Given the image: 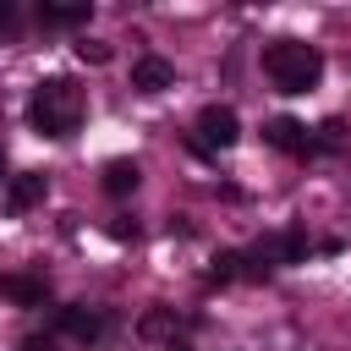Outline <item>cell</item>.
Returning a JSON list of instances; mask_svg holds the SVG:
<instances>
[{
  "mask_svg": "<svg viewBox=\"0 0 351 351\" xmlns=\"http://www.w3.org/2000/svg\"><path fill=\"white\" fill-rule=\"evenodd\" d=\"M82 110H88V99L71 77H44L27 99V121L38 137H71L82 126Z\"/></svg>",
  "mask_w": 351,
  "mask_h": 351,
  "instance_id": "obj_1",
  "label": "cell"
},
{
  "mask_svg": "<svg viewBox=\"0 0 351 351\" xmlns=\"http://www.w3.org/2000/svg\"><path fill=\"white\" fill-rule=\"evenodd\" d=\"M263 71H269V82L280 93H307L324 77V55L313 44H302V38H274L263 49Z\"/></svg>",
  "mask_w": 351,
  "mask_h": 351,
  "instance_id": "obj_2",
  "label": "cell"
},
{
  "mask_svg": "<svg viewBox=\"0 0 351 351\" xmlns=\"http://www.w3.org/2000/svg\"><path fill=\"white\" fill-rule=\"evenodd\" d=\"M241 137V115L230 104H203L197 110V148H230Z\"/></svg>",
  "mask_w": 351,
  "mask_h": 351,
  "instance_id": "obj_3",
  "label": "cell"
},
{
  "mask_svg": "<svg viewBox=\"0 0 351 351\" xmlns=\"http://www.w3.org/2000/svg\"><path fill=\"white\" fill-rule=\"evenodd\" d=\"M252 252H258L269 269H280V263H307V252H313V247H307V236H302V230H274V236H263Z\"/></svg>",
  "mask_w": 351,
  "mask_h": 351,
  "instance_id": "obj_4",
  "label": "cell"
},
{
  "mask_svg": "<svg viewBox=\"0 0 351 351\" xmlns=\"http://www.w3.org/2000/svg\"><path fill=\"white\" fill-rule=\"evenodd\" d=\"M263 143L280 148V154H313V132H307L296 115H274V121L263 126Z\"/></svg>",
  "mask_w": 351,
  "mask_h": 351,
  "instance_id": "obj_5",
  "label": "cell"
},
{
  "mask_svg": "<svg viewBox=\"0 0 351 351\" xmlns=\"http://www.w3.org/2000/svg\"><path fill=\"white\" fill-rule=\"evenodd\" d=\"M55 329L82 340V346H93V340H104V313H93V307H55Z\"/></svg>",
  "mask_w": 351,
  "mask_h": 351,
  "instance_id": "obj_6",
  "label": "cell"
},
{
  "mask_svg": "<svg viewBox=\"0 0 351 351\" xmlns=\"http://www.w3.org/2000/svg\"><path fill=\"white\" fill-rule=\"evenodd\" d=\"M132 88L137 93H165V88H176V66L165 55H137L132 60Z\"/></svg>",
  "mask_w": 351,
  "mask_h": 351,
  "instance_id": "obj_7",
  "label": "cell"
},
{
  "mask_svg": "<svg viewBox=\"0 0 351 351\" xmlns=\"http://www.w3.org/2000/svg\"><path fill=\"white\" fill-rule=\"evenodd\" d=\"M44 192H49V181H44L38 170H22V176H5V208H11V214H27L33 203H44Z\"/></svg>",
  "mask_w": 351,
  "mask_h": 351,
  "instance_id": "obj_8",
  "label": "cell"
},
{
  "mask_svg": "<svg viewBox=\"0 0 351 351\" xmlns=\"http://www.w3.org/2000/svg\"><path fill=\"white\" fill-rule=\"evenodd\" d=\"M0 296L16 307H44L49 302V280L44 274H0Z\"/></svg>",
  "mask_w": 351,
  "mask_h": 351,
  "instance_id": "obj_9",
  "label": "cell"
},
{
  "mask_svg": "<svg viewBox=\"0 0 351 351\" xmlns=\"http://www.w3.org/2000/svg\"><path fill=\"white\" fill-rule=\"evenodd\" d=\"M137 181H143V170H137L132 159H110V165H104V192H110V197L137 192Z\"/></svg>",
  "mask_w": 351,
  "mask_h": 351,
  "instance_id": "obj_10",
  "label": "cell"
},
{
  "mask_svg": "<svg viewBox=\"0 0 351 351\" xmlns=\"http://www.w3.org/2000/svg\"><path fill=\"white\" fill-rule=\"evenodd\" d=\"M88 11H93L88 0H77V5H55V0H44V5H38V22H44V27H77V22H88Z\"/></svg>",
  "mask_w": 351,
  "mask_h": 351,
  "instance_id": "obj_11",
  "label": "cell"
},
{
  "mask_svg": "<svg viewBox=\"0 0 351 351\" xmlns=\"http://www.w3.org/2000/svg\"><path fill=\"white\" fill-rule=\"evenodd\" d=\"M340 143H346V121H324L318 137H313V154H335Z\"/></svg>",
  "mask_w": 351,
  "mask_h": 351,
  "instance_id": "obj_12",
  "label": "cell"
},
{
  "mask_svg": "<svg viewBox=\"0 0 351 351\" xmlns=\"http://www.w3.org/2000/svg\"><path fill=\"white\" fill-rule=\"evenodd\" d=\"M208 280H214V285L241 280V252H219V258H214V269H208Z\"/></svg>",
  "mask_w": 351,
  "mask_h": 351,
  "instance_id": "obj_13",
  "label": "cell"
},
{
  "mask_svg": "<svg viewBox=\"0 0 351 351\" xmlns=\"http://www.w3.org/2000/svg\"><path fill=\"white\" fill-rule=\"evenodd\" d=\"M77 60H88V66H104V60H110V44H93V38H82V44H77Z\"/></svg>",
  "mask_w": 351,
  "mask_h": 351,
  "instance_id": "obj_14",
  "label": "cell"
},
{
  "mask_svg": "<svg viewBox=\"0 0 351 351\" xmlns=\"http://www.w3.org/2000/svg\"><path fill=\"white\" fill-rule=\"evenodd\" d=\"M22 351H60V346H55V335H27Z\"/></svg>",
  "mask_w": 351,
  "mask_h": 351,
  "instance_id": "obj_15",
  "label": "cell"
},
{
  "mask_svg": "<svg viewBox=\"0 0 351 351\" xmlns=\"http://www.w3.org/2000/svg\"><path fill=\"white\" fill-rule=\"evenodd\" d=\"M11 22H16V5H11V0H0V27H11Z\"/></svg>",
  "mask_w": 351,
  "mask_h": 351,
  "instance_id": "obj_16",
  "label": "cell"
},
{
  "mask_svg": "<svg viewBox=\"0 0 351 351\" xmlns=\"http://www.w3.org/2000/svg\"><path fill=\"white\" fill-rule=\"evenodd\" d=\"M0 181H5V154H0Z\"/></svg>",
  "mask_w": 351,
  "mask_h": 351,
  "instance_id": "obj_17",
  "label": "cell"
},
{
  "mask_svg": "<svg viewBox=\"0 0 351 351\" xmlns=\"http://www.w3.org/2000/svg\"><path fill=\"white\" fill-rule=\"evenodd\" d=\"M176 351H181V346H176Z\"/></svg>",
  "mask_w": 351,
  "mask_h": 351,
  "instance_id": "obj_18",
  "label": "cell"
}]
</instances>
